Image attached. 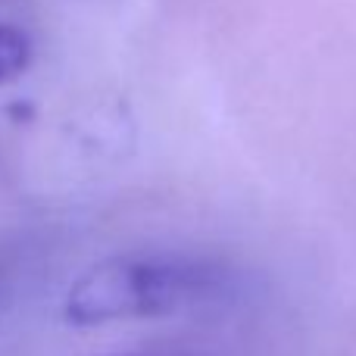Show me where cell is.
<instances>
[{"label": "cell", "mask_w": 356, "mask_h": 356, "mask_svg": "<svg viewBox=\"0 0 356 356\" xmlns=\"http://www.w3.org/2000/svg\"><path fill=\"white\" fill-rule=\"evenodd\" d=\"M129 356H207V353H194V350H154V353H129Z\"/></svg>", "instance_id": "3"}, {"label": "cell", "mask_w": 356, "mask_h": 356, "mask_svg": "<svg viewBox=\"0 0 356 356\" xmlns=\"http://www.w3.org/2000/svg\"><path fill=\"white\" fill-rule=\"evenodd\" d=\"M35 63V41L25 29L13 22H0V85L16 81Z\"/></svg>", "instance_id": "2"}, {"label": "cell", "mask_w": 356, "mask_h": 356, "mask_svg": "<svg viewBox=\"0 0 356 356\" xmlns=\"http://www.w3.org/2000/svg\"><path fill=\"white\" fill-rule=\"evenodd\" d=\"M244 275L207 253H129L88 269L66 297L72 325H110L129 319H166L234 303Z\"/></svg>", "instance_id": "1"}]
</instances>
